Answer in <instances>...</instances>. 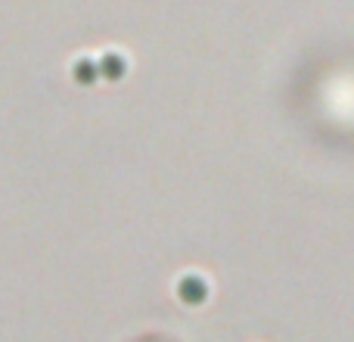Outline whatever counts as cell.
Returning <instances> with one entry per match:
<instances>
[{
	"instance_id": "cell-1",
	"label": "cell",
	"mask_w": 354,
	"mask_h": 342,
	"mask_svg": "<svg viewBox=\"0 0 354 342\" xmlns=\"http://www.w3.org/2000/svg\"><path fill=\"white\" fill-rule=\"evenodd\" d=\"M177 296H180L187 305H199V302H205V280H199V277H183L180 287H177Z\"/></svg>"
},
{
	"instance_id": "cell-2",
	"label": "cell",
	"mask_w": 354,
	"mask_h": 342,
	"mask_svg": "<svg viewBox=\"0 0 354 342\" xmlns=\"http://www.w3.org/2000/svg\"><path fill=\"white\" fill-rule=\"evenodd\" d=\"M97 69H100V75H103V78L118 81L124 72H128V62H124L118 53H103V60L97 62Z\"/></svg>"
},
{
	"instance_id": "cell-3",
	"label": "cell",
	"mask_w": 354,
	"mask_h": 342,
	"mask_svg": "<svg viewBox=\"0 0 354 342\" xmlns=\"http://www.w3.org/2000/svg\"><path fill=\"white\" fill-rule=\"evenodd\" d=\"M72 75H75V81H81V84H93L100 69H97V62H91V60H78L72 69Z\"/></svg>"
}]
</instances>
